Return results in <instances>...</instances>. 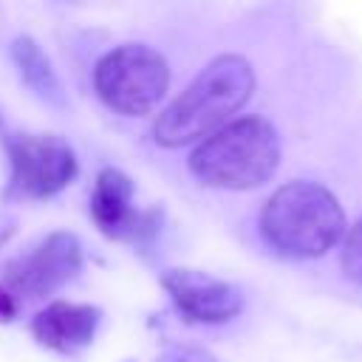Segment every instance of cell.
<instances>
[{
    "label": "cell",
    "instance_id": "cell-6",
    "mask_svg": "<svg viewBox=\"0 0 362 362\" xmlns=\"http://www.w3.org/2000/svg\"><path fill=\"white\" fill-rule=\"evenodd\" d=\"M82 269V243L74 232H51L25 255L6 263V288L11 294L45 297L71 283Z\"/></svg>",
    "mask_w": 362,
    "mask_h": 362
},
{
    "label": "cell",
    "instance_id": "cell-13",
    "mask_svg": "<svg viewBox=\"0 0 362 362\" xmlns=\"http://www.w3.org/2000/svg\"><path fill=\"white\" fill-rule=\"evenodd\" d=\"M17 311H20V305H17L14 294L6 286H0V322H11L17 317Z\"/></svg>",
    "mask_w": 362,
    "mask_h": 362
},
{
    "label": "cell",
    "instance_id": "cell-10",
    "mask_svg": "<svg viewBox=\"0 0 362 362\" xmlns=\"http://www.w3.org/2000/svg\"><path fill=\"white\" fill-rule=\"evenodd\" d=\"M11 59L17 65L20 79L31 88V93H37L42 102H51V105H62L65 102L59 76L54 74L51 59L37 45V40H31V37H14V42H11Z\"/></svg>",
    "mask_w": 362,
    "mask_h": 362
},
{
    "label": "cell",
    "instance_id": "cell-11",
    "mask_svg": "<svg viewBox=\"0 0 362 362\" xmlns=\"http://www.w3.org/2000/svg\"><path fill=\"white\" fill-rule=\"evenodd\" d=\"M342 272L362 283V218L348 229L345 240H342Z\"/></svg>",
    "mask_w": 362,
    "mask_h": 362
},
{
    "label": "cell",
    "instance_id": "cell-5",
    "mask_svg": "<svg viewBox=\"0 0 362 362\" xmlns=\"http://www.w3.org/2000/svg\"><path fill=\"white\" fill-rule=\"evenodd\" d=\"M11 164L8 195L51 198L76 178V156L57 133H3Z\"/></svg>",
    "mask_w": 362,
    "mask_h": 362
},
{
    "label": "cell",
    "instance_id": "cell-3",
    "mask_svg": "<svg viewBox=\"0 0 362 362\" xmlns=\"http://www.w3.org/2000/svg\"><path fill=\"white\" fill-rule=\"evenodd\" d=\"M280 164V139L263 116L232 119L189 156V173L218 189L263 187Z\"/></svg>",
    "mask_w": 362,
    "mask_h": 362
},
{
    "label": "cell",
    "instance_id": "cell-12",
    "mask_svg": "<svg viewBox=\"0 0 362 362\" xmlns=\"http://www.w3.org/2000/svg\"><path fill=\"white\" fill-rule=\"evenodd\" d=\"M158 362H218L209 351H204V348H192V345H170L161 356H158Z\"/></svg>",
    "mask_w": 362,
    "mask_h": 362
},
{
    "label": "cell",
    "instance_id": "cell-2",
    "mask_svg": "<svg viewBox=\"0 0 362 362\" xmlns=\"http://www.w3.org/2000/svg\"><path fill=\"white\" fill-rule=\"evenodd\" d=\"M260 235L283 257H322L342 240L345 212L331 189L317 181L297 178L277 187L263 204Z\"/></svg>",
    "mask_w": 362,
    "mask_h": 362
},
{
    "label": "cell",
    "instance_id": "cell-1",
    "mask_svg": "<svg viewBox=\"0 0 362 362\" xmlns=\"http://www.w3.org/2000/svg\"><path fill=\"white\" fill-rule=\"evenodd\" d=\"M255 90V71L240 54L215 57L175 99L167 105L153 127L161 147H181L204 141L232 122Z\"/></svg>",
    "mask_w": 362,
    "mask_h": 362
},
{
    "label": "cell",
    "instance_id": "cell-7",
    "mask_svg": "<svg viewBox=\"0 0 362 362\" xmlns=\"http://www.w3.org/2000/svg\"><path fill=\"white\" fill-rule=\"evenodd\" d=\"M161 286L173 297L181 317L189 322H226L243 311L240 288L206 272L167 269L161 274Z\"/></svg>",
    "mask_w": 362,
    "mask_h": 362
},
{
    "label": "cell",
    "instance_id": "cell-4",
    "mask_svg": "<svg viewBox=\"0 0 362 362\" xmlns=\"http://www.w3.org/2000/svg\"><path fill=\"white\" fill-rule=\"evenodd\" d=\"M93 85L110 110L122 116H144L167 93L170 68L156 48L124 42L96 62Z\"/></svg>",
    "mask_w": 362,
    "mask_h": 362
},
{
    "label": "cell",
    "instance_id": "cell-8",
    "mask_svg": "<svg viewBox=\"0 0 362 362\" xmlns=\"http://www.w3.org/2000/svg\"><path fill=\"white\" fill-rule=\"evenodd\" d=\"M99 317H102V311L96 305L57 300V303L45 305L31 320V334L40 345H45L57 354H76L93 342Z\"/></svg>",
    "mask_w": 362,
    "mask_h": 362
},
{
    "label": "cell",
    "instance_id": "cell-9",
    "mask_svg": "<svg viewBox=\"0 0 362 362\" xmlns=\"http://www.w3.org/2000/svg\"><path fill=\"white\" fill-rule=\"evenodd\" d=\"M90 218L110 238H136L141 232V215L133 209V181L116 167H105L96 175L90 195Z\"/></svg>",
    "mask_w": 362,
    "mask_h": 362
}]
</instances>
